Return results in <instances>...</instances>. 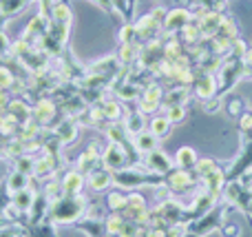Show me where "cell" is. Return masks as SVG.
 <instances>
[{
    "label": "cell",
    "instance_id": "1",
    "mask_svg": "<svg viewBox=\"0 0 252 237\" xmlns=\"http://www.w3.org/2000/svg\"><path fill=\"white\" fill-rule=\"evenodd\" d=\"M188 20V16H186V11H175L173 16H168V29H175V27H179V25H184V22Z\"/></svg>",
    "mask_w": 252,
    "mask_h": 237
},
{
    "label": "cell",
    "instance_id": "4",
    "mask_svg": "<svg viewBox=\"0 0 252 237\" xmlns=\"http://www.w3.org/2000/svg\"><path fill=\"white\" fill-rule=\"evenodd\" d=\"M9 49V42H7V38H4L2 34H0V53H4Z\"/></svg>",
    "mask_w": 252,
    "mask_h": 237
},
{
    "label": "cell",
    "instance_id": "3",
    "mask_svg": "<svg viewBox=\"0 0 252 237\" xmlns=\"http://www.w3.org/2000/svg\"><path fill=\"white\" fill-rule=\"evenodd\" d=\"M166 127H168V122L166 120H157V122H153V131H155V135H161V133L166 131Z\"/></svg>",
    "mask_w": 252,
    "mask_h": 237
},
{
    "label": "cell",
    "instance_id": "2",
    "mask_svg": "<svg viewBox=\"0 0 252 237\" xmlns=\"http://www.w3.org/2000/svg\"><path fill=\"white\" fill-rule=\"evenodd\" d=\"M137 144H139V149H153V146H155V137L153 135H139L137 137Z\"/></svg>",
    "mask_w": 252,
    "mask_h": 237
}]
</instances>
